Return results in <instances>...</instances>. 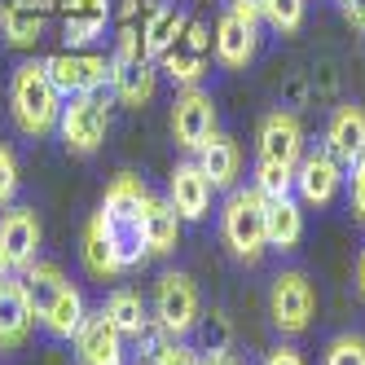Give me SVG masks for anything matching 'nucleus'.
<instances>
[{"instance_id": "1", "label": "nucleus", "mask_w": 365, "mask_h": 365, "mask_svg": "<svg viewBox=\"0 0 365 365\" xmlns=\"http://www.w3.org/2000/svg\"><path fill=\"white\" fill-rule=\"evenodd\" d=\"M150 198L154 194L141 176L119 172L106 185V194H101V207L93 212L97 229L106 233V242H110L119 273H133L150 259V251H145V207H150Z\"/></svg>"}, {"instance_id": "2", "label": "nucleus", "mask_w": 365, "mask_h": 365, "mask_svg": "<svg viewBox=\"0 0 365 365\" xmlns=\"http://www.w3.org/2000/svg\"><path fill=\"white\" fill-rule=\"evenodd\" d=\"M22 286H27V299H31L36 322L53 339H75V330H80L84 317H88L80 286H75L58 264H40V259L22 273Z\"/></svg>"}, {"instance_id": "3", "label": "nucleus", "mask_w": 365, "mask_h": 365, "mask_svg": "<svg viewBox=\"0 0 365 365\" xmlns=\"http://www.w3.org/2000/svg\"><path fill=\"white\" fill-rule=\"evenodd\" d=\"M62 93L58 84L48 80L44 62H18L14 75H9V115H14V128L27 137H48L58 133V119H62Z\"/></svg>"}, {"instance_id": "4", "label": "nucleus", "mask_w": 365, "mask_h": 365, "mask_svg": "<svg viewBox=\"0 0 365 365\" xmlns=\"http://www.w3.org/2000/svg\"><path fill=\"white\" fill-rule=\"evenodd\" d=\"M264 207L269 198L251 190H229L225 212H220V238L225 247L242 259V264H259V255L269 251V233H264Z\"/></svg>"}, {"instance_id": "5", "label": "nucleus", "mask_w": 365, "mask_h": 365, "mask_svg": "<svg viewBox=\"0 0 365 365\" xmlns=\"http://www.w3.org/2000/svg\"><path fill=\"white\" fill-rule=\"evenodd\" d=\"M269 317L273 326L286 334V339H295L312 326V317H317V286L308 282V273L299 269H282L269 286Z\"/></svg>"}, {"instance_id": "6", "label": "nucleus", "mask_w": 365, "mask_h": 365, "mask_svg": "<svg viewBox=\"0 0 365 365\" xmlns=\"http://www.w3.org/2000/svg\"><path fill=\"white\" fill-rule=\"evenodd\" d=\"M110 133V110L101 93H80L62 101V119H58V137L71 154H97L101 141Z\"/></svg>"}, {"instance_id": "7", "label": "nucleus", "mask_w": 365, "mask_h": 365, "mask_svg": "<svg viewBox=\"0 0 365 365\" xmlns=\"http://www.w3.org/2000/svg\"><path fill=\"white\" fill-rule=\"evenodd\" d=\"M202 317V295H198V282L190 273H163L159 286H154V322H159L172 339L180 334H190Z\"/></svg>"}, {"instance_id": "8", "label": "nucleus", "mask_w": 365, "mask_h": 365, "mask_svg": "<svg viewBox=\"0 0 365 365\" xmlns=\"http://www.w3.org/2000/svg\"><path fill=\"white\" fill-rule=\"evenodd\" d=\"M48 80L58 84L62 97H80V93H101L110 84V58L93 53V48H62V53L44 58Z\"/></svg>"}, {"instance_id": "9", "label": "nucleus", "mask_w": 365, "mask_h": 365, "mask_svg": "<svg viewBox=\"0 0 365 365\" xmlns=\"http://www.w3.org/2000/svg\"><path fill=\"white\" fill-rule=\"evenodd\" d=\"M212 53H216V48H212V27H207V22H198V18H190L185 31H180V36L168 44V53L159 58V71H168L180 88H190V84H198L202 75H207Z\"/></svg>"}, {"instance_id": "10", "label": "nucleus", "mask_w": 365, "mask_h": 365, "mask_svg": "<svg viewBox=\"0 0 365 365\" xmlns=\"http://www.w3.org/2000/svg\"><path fill=\"white\" fill-rule=\"evenodd\" d=\"M212 133H216V101H212V93L198 88V84L180 88L176 101H172V141L194 154Z\"/></svg>"}, {"instance_id": "11", "label": "nucleus", "mask_w": 365, "mask_h": 365, "mask_svg": "<svg viewBox=\"0 0 365 365\" xmlns=\"http://www.w3.org/2000/svg\"><path fill=\"white\" fill-rule=\"evenodd\" d=\"M40 238H44V229H40L36 207H5L0 212V251H5L9 273H27L36 264Z\"/></svg>"}, {"instance_id": "12", "label": "nucleus", "mask_w": 365, "mask_h": 365, "mask_svg": "<svg viewBox=\"0 0 365 365\" xmlns=\"http://www.w3.org/2000/svg\"><path fill=\"white\" fill-rule=\"evenodd\" d=\"M212 48H216V62L225 71H242L255 62L259 53V18H247L238 9H225L216 31H212Z\"/></svg>"}, {"instance_id": "13", "label": "nucleus", "mask_w": 365, "mask_h": 365, "mask_svg": "<svg viewBox=\"0 0 365 365\" xmlns=\"http://www.w3.org/2000/svg\"><path fill=\"white\" fill-rule=\"evenodd\" d=\"M154 88H159V62H150L141 53H133V58L110 53V93L128 110H145Z\"/></svg>"}, {"instance_id": "14", "label": "nucleus", "mask_w": 365, "mask_h": 365, "mask_svg": "<svg viewBox=\"0 0 365 365\" xmlns=\"http://www.w3.org/2000/svg\"><path fill=\"white\" fill-rule=\"evenodd\" d=\"M304 123L291 110H273L259 123V159L264 163H282V168H295L304 159Z\"/></svg>"}, {"instance_id": "15", "label": "nucleus", "mask_w": 365, "mask_h": 365, "mask_svg": "<svg viewBox=\"0 0 365 365\" xmlns=\"http://www.w3.org/2000/svg\"><path fill=\"white\" fill-rule=\"evenodd\" d=\"M339 185H344V163H334L326 150H304V159L295 163V194L308 207H326Z\"/></svg>"}, {"instance_id": "16", "label": "nucleus", "mask_w": 365, "mask_h": 365, "mask_svg": "<svg viewBox=\"0 0 365 365\" xmlns=\"http://www.w3.org/2000/svg\"><path fill=\"white\" fill-rule=\"evenodd\" d=\"M75 356L80 365H123L128 352H123V334L115 330V322L106 312H88L84 326L75 330Z\"/></svg>"}, {"instance_id": "17", "label": "nucleus", "mask_w": 365, "mask_h": 365, "mask_svg": "<svg viewBox=\"0 0 365 365\" xmlns=\"http://www.w3.org/2000/svg\"><path fill=\"white\" fill-rule=\"evenodd\" d=\"M212 194H216V185H212V176L198 168V159L176 163V172L168 176V202L180 220H202L207 207H212Z\"/></svg>"}, {"instance_id": "18", "label": "nucleus", "mask_w": 365, "mask_h": 365, "mask_svg": "<svg viewBox=\"0 0 365 365\" xmlns=\"http://www.w3.org/2000/svg\"><path fill=\"white\" fill-rule=\"evenodd\" d=\"M36 330V312H31V299H27V286L5 277L0 282V352H14L31 339Z\"/></svg>"}, {"instance_id": "19", "label": "nucleus", "mask_w": 365, "mask_h": 365, "mask_svg": "<svg viewBox=\"0 0 365 365\" xmlns=\"http://www.w3.org/2000/svg\"><path fill=\"white\" fill-rule=\"evenodd\" d=\"M53 5L58 0H5V5H0V36H5V44L36 48Z\"/></svg>"}, {"instance_id": "20", "label": "nucleus", "mask_w": 365, "mask_h": 365, "mask_svg": "<svg viewBox=\"0 0 365 365\" xmlns=\"http://www.w3.org/2000/svg\"><path fill=\"white\" fill-rule=\"evenodd\" d=\"M110 27V0H62V40L66 48H88Z\"/></svg>"}, {"instance_id": "21", "label": "nucleus", "mask_w": 365, "mask_h": 365, "mask_svg": "<svg viewBox=\"0 0 365 365\" xmlns=\"http://www.w3.org/2000/svg\"><path fill=\"white\" fill-rule=\"evenodd\" d=\"M326 154L334 163H344V168H352L361 154H365V110L356 106H339L334 115H330V123H326Z\"/></svg>"}, {"instance_id": "22", "label": "nucleus", "mask_w": 365, "mask_h": 365, "mask_svg": "<svg viewBox=\"0 0 365 365\" xmlns=\"http://www.w3.org/2000/svg\"><path fill=\"white\" fill-rule=\"evenodd\" d=\"M194 154H198V168L212 176L216 190H233V185H238V176H242V150H238V141H233L229 133L216 128V133L207 137Z\"/></svg>"}, {"instance_id": "23", "label": "nucleus", "mask_w": 365, "mask_h": 365, "mask_svg": "<svg viewBox=\"0 0 365 365\" xmlns=\"http://www.w3.org/2000/svg\"><path fill=\"white\" fill-rule=\"evenodd\" d=\"M185 9L180 5H150L145 9V22H141V53L150 58V62H159L163 53H168V44L185 31Z\"/></svg>"}, {"instance_id": "24", "label": "nucleus", "mask_w": 365, "mask_h": 365, "mask_svg": "<svg viewBox=\"0 0 365 365\" xmlns=\"http://www.w3.org/2000/svg\"><path fill=\"white\" fill-rule=\"evenodd\" d=\"M264 233H269V247L273 251H295L304 238V212L299 202L286 194V198H269L264 207Z\"/></svg>"}, {"instance_id": "25", "label": "nucleus", "mask_w": 365, "mask_h": 365, "mask_svg": "<svg viewBox=\"0 0 365 365\" xmlns=\"http://www.w3.org/2000/svg\"><path fill=\"white\" fill-rule=\"evenodd\" d=\"M180 225H185V220L172 212L168 198H150V207H145V251H150V259L176 251V242H180Z\"/></svg>"}, {"instance_id": "26", "label": "nucleus", "mask_w": 365, "mask_h": 365, "mask_svg": "<svg viewBox=\"0 0 365 365\" xmlns=\"http://www.w3.org/2000/svg\"><path fill=\"white\" fill-rule=\"evenodd\" d=\"M101 312H106V317L115 322V330H119L123 339L141 334V326L150 322V317H145V304H141L137 291H110L106 304H101Z\"/></svg>"}, {"instance_id": "27", "label": "nucleus", "mask_w": 365, "mask_h": 365, "mask_svg": "<svg viewBox=\"0 0 365 365\" xmlns=\"http://www.w3.org/2000/svg\"><path fill=\"white\" fill-rule=\"evenodd\" d=\"M80 259H84V269L93 277H119L115 269V255H110V242H106V233L97 229V220L84 225V238H80Z\"/></svg>"}, {"instance_id": "28", "label": "nucleus", "mask_w": 365, "mask_h": 365, "mask_svg": "<svg viewBox=\"0 0 365 365\" xmlns=\"http://www.w3.org/2000/svg\"><path fill=\"white\" fill-rule=\"evenodd\" d=\"M304 14H308V0H269L264 14H259V22H269L273 31L291 36V31L304 27Z\"/></svg>"}, {"instance_id": "29", "label": "nucleus", "mask_w": 365, "mask_h": 365, "mask_svg": "<svg viewBox=\"0 0 365 365\" xmlns=\"http://www.w3.org/2000/svg\"><path fill=\"white\" fill-rule=\"evenodd\" d=\"M194 330H198V352H202V356H207V352H229L233 330H229V317H225V312H202Z\"/></svg>"}, {"instance_id": "30", "label": "nucleus", "mask_w": 365, "mask_h": 365, "mask_svg": "<svg viewBox=\"0 0 365 365\" xmlns=\"http://www.w3.org/2000/svg\"><path fill=\"white\" fill-rule=\"evenodd\" d=\"M255 190L264 198H286L295 190V168H282V163H255Z\"/></svg>"}, {"instance_id": "31", "label": "nucleus", "mask_w": 365, "mask_h": 365, "mask_svg": "<svg viewBox=\"0 0 365 365\" xmlns=\"http://www.w3.org/2000/svg\"><path fill=\"white\" fill-rule=\"evenodd\" d=\"M322 365H365V334H334Z\"/></svg>"}, {"instance_id": "32", "label": "nucleus", "mask_w": 365, "mask_h": 365, "mask_svg": "<svg viewBox=\"0 0 365 365\" xmlns=\"http://www.w3.org/2000/svg\"><path fill=\"white\" fill-rule=\"evenodd\" d=\"M18 185H22V172H18V159H14V150L0 141V212L5 207H14L18 198Z\"/></svg>"}, {"instance_id": "33", "label": "nucleus", "mask_w": 365, "mask_h": 365, "mask_svg": "<svg viewBox=\"0 0 365 365\" xmlns=\"http://www.w3.org/2000/svg\"><path fill=\"white\" fill-rule=\"evenodd\" d=\"M154 365H202V352L190 348V344H176V339H168V344L159 348V356H154Z\"/></svg>"}, {"instance_id": "34", "label": "nucleus", "mask_w": 365, "mask_h": 365, "mask_svg": "<svg viewBox=\"0 0 365 365\" xmlns=\"http://www.w3.org/2000/svg\"><path fill=\"white\" fill-rule=\"evenodd\" d=\"M348 202H352V216L365 225V154L352 163V176H348Z\"/></svg>"}, {"instance_id": "35", "label": "nucleus", "mask_w": 365, "mask_h": 365, "mask_svg": "<svg viewBox=\"0 0 365 365\" xmlns=\"http://www.w3.org/2000/svg\"><path fill=\"white\" fill-rule=\"evenodd\" d=\"M264 365H304V356H299L291 344H277V348L264 356Z\"/></svg>"}, {"instance_id": "36", "label": "nucleus", "mask_w": 365, "mask_h": 365, "mask_svg": "<svg viewBox=\"0 0 365 365\" xmlns=\"http://www.w3.org/2000/svg\"><path fill=\"white\" fill-rule=\"evenodd\" d=\"M339 9H344V18L356 31H365V0H339Z\"/></svg>"}, {"instance_id": "37", "label": "nucleus", "mask_w": 365, "mask_h": 365, "mask_svg": "<svg viewBox=\"0 0 365 365\" xmlns=\"http://www.w3.org/2000/svg\"><path fill=\"white\" fill-rule=\"evenodd\" d=\"M264 5H269V0H229V9H238L247 18H259V14H264Z\"/></svg>"}, {"instance_id": "38", "label": "nucleus", "mask_w": 365, "mask_h": 365, "mask_svg": "<svg viewBox=\"0 0 365 365\" xmlns=\"http://www.w3.org/2000/svg\"><path fill=\"white\" fill-rule=\"evenodd\" d=\"M202 365H238V361H233L229 352H207V356H202Z\"/></svg>"}, {"instance_id": "39", "label": "nucleus", "mask_w": 365, "mask_h": 365, "mask_svg": "<svg viewBox=\"0 0 365 365\" xmlns=\"http://www.w3.org/2000/svg\"><path fill=\"white\" fill-rule=\"evenodd\" d=\"M356 291H361V299H365V251H361V259H356Z\"/></svg>"}, {"instance_id": "40", "label": "nucleus", "mask_w": 365, "mask_h": 365, "mask_svg": "<svg viewBox=\"0 0 365 365\" xmlns=\"http://www.w3.org/2000/svg\"><path fill=\"white\" fill-rule=\"evenodd\" d=\"M9 277V264H5V251H0V282H5Z\"/></svg>"}]
</instances>
